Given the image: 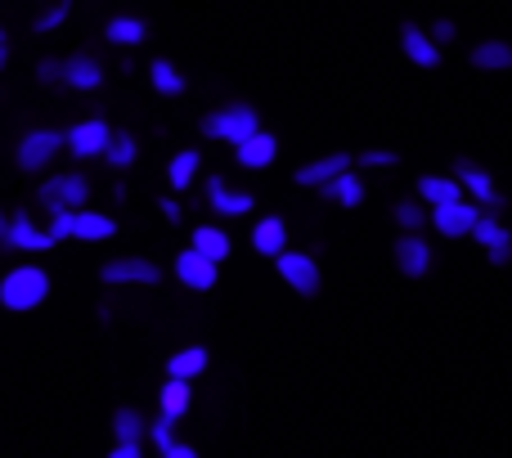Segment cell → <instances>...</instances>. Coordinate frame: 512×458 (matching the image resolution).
<instances>
[{"mask_svg":"<svg viewBox=\"0 0 512 458\" xmlns=\"http://www.w3.org/2000/svg\"><path fill=\"white\" fill-rule=\"evenodd\" d=\"M41 5H50V0H41Z\"/></svg>","mask_w":512,"mask_h":458,"instance_id":"42","label":"cell"},{"mask_svg":"<svg viewBox=\"0 0 512 458\" xmlns=\"http://www.w3.org/2000/svg\"><path fill=\"white\" fill-rule=\"evenodd\" d=\"M149 81H153V90H158V95H180V90H185L180 68H171L167 59H153L149 63Z\"/></svg>","mask_w":512,"mask_h":458,"instance_id":"30","label":"cell"},{"mask_svg":"<svg viewBox=\"0 0 512 458\" xmlns=\"http://www.w3.org/2000/svg\"><path fill=\"white\" fill-rule=\"evenodd\" d=\"M50 297V274L41 265H14L0 279V306L5 310H36Z\"/></svg>","mask_w":512,"mask_h":458,"instance_id":"1","label":"cell"},{"mask_svg":"<svg viewBox=\"0 0 512 458\" xmlns=\"http://www.w3.org/2000/svg\"><path fill=\"white\" fill-rule=\"evenodd\" d=\"M454 32H459V27H454L450 18H436V23H432V36H436L441 45H450V41H454Z\"/></svg>","mask_w":512,"mask_h":458,"instance_id":"37","label":"cell"},{"mask_svg":"<svg viewBox=\"0 0 512 458\" xmlns=\"http://www.w3.org/2000/svg\"><path fill=\"white\" fill-rule=\"evenodd\" d=\"M274 270H279V279L288 283L292 292H301V297H315L319 292V265L310 261L306 252H288V247H283V252L274 256Z\"/></svg>","mask_w":512,"mask_h":458,"instance_id":"3","label":"cell"},{"mask_svg":"<svg viewBox=\"0 0 512 458\" xmlns=\"http://www.w3.org/2000/svg\"><path fill=\"white\" fill-rule=\"evenodd\" d=\"M5 63H9V36L0 32V68H5Z\"/></svg>","mask_w":512,"mask_h":458,"instance_id":"40","label":"cell"},{"mask_svg":"<svg viewBox=\"0 0 512 458\" xmlns=\"http://www.w3.org/2000/svg\"><path fill=\"white\" fill-rule=\"evenodd\" d=\"M36 77H41V81H63V63L45 59V63H41V68H36Z\"/></svg>","mask_w":512,"mask_h":458,"instance_id":"38","label":"cell"},{"mask_svg":"<svg viewBox=\"0 0 512 458\" xmlns=\"http://www.w3.org/2000/svg\"><path fill=\"white\" fill-rule=\"evenodd\" d=\"M117 225L113 216L104 212H77V229H72V238H86V243H104V238H113Z\"/></svg>","mask_w":512,"mask_h":458,"instance_id":"25","label":"cell"},{"mask_svg":"<svg viewBox=\"0 0 512 458\" xmlns=\"http://www.w3.org/2000/svg\"><path fill=\"white\" fill-rule=\"evenodd\" d=\"M104 41H108V45H131V50H135V45L144 41V23H140V18H131V14L108 18Z\"/></svg>","mask_w":512,"mask_h":458,"instance_id":"27","label":"cell"},{"mask_svg":"<svg viewBox=\"0 0 512 458\" xmlns=\"http://www.w3.org/2000/svg\"><path fill=\"white\" fill-rule=\"evenodd\" d=\"M360 167H396V153L391 149H369V153H360Z\"/></svg>","mask_w":512,"mask_h":458,"instance_id":"36","label":"cell"},{"mask_svg":"<svg viewBox=\"0 0 512 458\" xmlns=\"http://www.w3.org/2000/svg\"><path fill=\"white\" fill-rule=\"evenodd\" d=\"M283 243H288V225L279 221V216H265V221H256V229H252V247L261 256H279L283 252Z\"/></svg>","mask_w":512,"mask_h":458,"instance_id":"23","label":"cell"},{"mask_svg":"<svg viewBox=\"0 0 512 458\" xmlns=\"http://www.w3.org/2000/svg\"><path fill=\"white\" fill-rule=\"evenodd\" d=\"M198 373H207V351L203 346H185V351H176L167 360V378H198Z\"/></svg>","mask_w":512,"mask_h":458,"instance_id":"26","label":"cell"},{"mask_svg":"<svg viewBox=\"0 0 512 458\" xmlns=\"http://www.w3.org/2000/svg\"><path fill=\"white\" fill-rule=\"evenodd\" d=\"M108 140H113V131H108V122H99V117H86V122H77L68 131L72 158H104Z\"/></svg>","mask_w":512,"mask_h":458,"instance_id":"12","label":"cell"},{"mask_svg":"<svg viewBox=\"0 0 512 458\" xmlns=\"http://www.w3.org/2000/svg\"><path fill=\"white\" fill-rule=\"evenodd\" d=\"M400 50L414 68H441V41L432 32H423L418 23H405L400 27Z\"/></svg>","mask_w":512,"mask_h":458,"instance_id":"9","label":"cell"},{"mask_svg":"<svg viewBox=\"0 0 512 458\" xmlns=\"http://www.w3.org/2000/svg\"><path fill=\"white\" fill-rule=\"evenodd\" d=\"M481 221V203H468V198H459V203H441L432 207V229H441L445 238H463L472 234Z\"/></svg>","mask_w":512,"mask_h":458,"instance_id":"6","label":"cell"},{"mask_svg":"<svg viewBox=\"0 0 512 458\" xmlns=\"http://www.w3.org/2000/svg\"><path fill=\"white\" fill-rule=\"evenodd\" d=\"M5 234H9V216L0 212V243H5Z\"/></svg>","mask_w":512,"mask_h":458,"instance_id":"41","label":"cell"},{"mask_svg":"<svg viewBox=\"0 0 512 458\" xmlns=\"http://www.w3.org/2000/svg\"><path fill=\"white\" fill-rule=\"evenodd\" d=\"M418 198H423L427 207H441V203L468 198V189H463L459 176H418Z\"/></svg>","mask_w":512,"mask_h":458,"instance_id":"20","label":"cell"},{"mask_svg":"<svg viewBox=\"0 0 512 458\" xmlns=\"http://www.w3.org/2000/svg\"><path fill=\"white\" fill-rule=\"evenodd\" d=\"M256 131H261V117H256L252 104H225L203 117V135L207 140H221V144H243Z\"/></svg>","mask_w":512,"mask_h":458,"instance_id":"2","label":"cell"},{"mask_svg":"<svg viewBox=\"0 0 512 458\" xmlns=\"http://www.w3.org/2000/svg\"><path fill=\"white\" fill-rule=\"evenodd\" d=\"M221 261H212V256H203L194 243L185 247V252L176 256V279L185 283V288H194V292H212L216 288V279H221V270H216Z\"/></svg>","mask_w":512,"mask_h":458,"instance_id":"5","label":"cell"},{"mask_svg":"<svg viewBox=\"0 0 512 458\" xmlns=\"http://www.w3.org/2000/svg\"><path fill=\"white\" fill-rule=\"evenodd\" d=\"M158 279H162V270L153 261H144V256H122V261L99 265V283H108V288H126V283L149 288V283H158Z\"/></svg>","mask_w":512,"mask_h":458,"instance_id":"4","label":"cell"},{"mask_svg":"<svg viewBox=\"0 0 512 458\" xmlns=\"http://www.w3.org/2000/svg\"><path fill=\"white\" fill-rule=\"evenodd\" d=\"M396 265H400V274L405 279H423L427 270H432V247L423 243V234H414V229H405V234L396 238Z\"/></svg>","mask_w":512,"mask_h":458,"instance_id":"10","label":"cell"},{"mask_svg":"<svg viewBox=\"0 0 512 458\" xmlns=\"http://www.w3.org/2000/svg\"><path fill=\"white\" fill-rule=\"evenodd\" d=\"M468 63L477 72H508L512 68V45L508 41H481V45H472Z\"/></svg>","mask_w":512,"mask_h":458,"instance_id":"22","label":"cell"},{"mask_svg":"<svg viewBox=\"0 0 512 458\" xmlns=\"http://www.w3.org/2000/svg\"><path fill=\"white\" fill-rule=\"evenodd\" d=\"M194 247L203 256H212V261H225V256H230V234H225L221 225H198L194 229Z\"/></svg>","mask_w":512,"mask_h":458,"instance_id":"29","label":"cell"},{"mask_svg":"<svg viewBox=\"0 0 512 458\" xmlns=\"http://www.w3.org/2000/svg\"><path fill=\"white\" fill-rule=\"evenodd\" d=\"M472 238L486 247L490 265H508L512 261V229L499 225L495 212H481V221H477V229H472Z\"/></svg>","mask_w":512,"mask_h":458,"instance_id":"13","label":"cell"},{"mask_svg":"<svg viewBox=\"0 0 512 458\" xmlns=\"http://www.w3.org/2000/svg\"><path fill=\"white\" fill-rule=\"evenodd\" d=\"M207 203H212L216 216H248L252 212V194L230 189L221 176H207Z\"/></svg>","mask_w":512,"mask_h":458,"instance_id":"17","label":"cell"},{"mask_svg":"<svg viewBox=\"0 0 512 458\" xmlns=\"http://www.w3.org/2000/svg\"><path fill=\"white\" fill-rule=\"evenodd\" d=\"M274 153H279V144H274L270 131H256L243 144H234V158H239V167H248V171H265L274 162Z\"/></svg>","mask_w":512,"mask_h":458,"instance_id":"18","label":"cell"},{"mask_svg":"<svg viewBox=\"0 0 512 458\" xmlns=\"http://www.w3.org/2000/svg\"><path fill=\"white\" fill-rule=\"evenodd\" d=\"M68 14H72V5H68V0H50V9H45V14L41 18H36V32H54V27H63V23H68Z\"/></svg>","mask_w":512,"mask_h":458,"instance_id":"33","label":"cell"},{"mask_svg":"<svg viewBox=\"0 0 512 458\" xmlns=\"http://www.w3.org/2000/svg\"><path fill=\"white\" fill-rule=\"evenodd\" d=\"M5 243L14 247V252H50L59 238L50 234V229H36L32 221H27V212H18L14 221H9V234H5Z\"/></svg>","mask_w":512,"mask_h":458,"instance_id":"15","label":"cell"},{"mask_svg":"<svg viewBox=\"0 0 512 458\" xmlns=\"http://www.w3.org/2000/svg\"><path fill=\"white\" fill-rule=\"evenodd\" d=\"M104 158L113 162V167H131V162H135V140H131L126 131H113V140H108Z\"/></svg>","mask_w":512,"mask_h":458,"instance_id":"32","label":"cell"},{"mask_svg":"<svg viewBox=\"0 0 512 458\" xmlns=\"http://www.w3.org/2000/svg\"><path fill=\"white\" fill-rule=\"evenodd\" d=\"M149 441L158 445V454H162V458H194V445H180L176 436H171V418H167V414H162L158 423L149 427Z\"/></svg>","mask_w":512,"mask_h":458,"instance_id":"28","label":"cell"},{"mask_svg":"<svg viewBox=\"0 0 512 458\" xmlns=\"http://www.w3.org/2000/svg\"><path fill=\"white\" fill-rule=\"evenodd\" d=\"M342 171H351V153H328V158H315V162H306V167H297L292 180H297L301 189H319L333 176H342Z\"/></svg>","mask_w":512,"mask_h":458,"instance_id":"16","label":"cell"},{"mask_svg":"<svg viewBox=\"0 0 512 458\" xmlns=\"http://www.w3.org/2000/svg\"><path fill=\"white\" fill-rule=\"evenodd\" d=\"M423 221H427V212H423V198H405V203H396V225L400 229H423Z\"/></svg>","mask_w":512,"mask_h":458,"instance_id":"34","label":"cell"},{"mask_svg":"<svg viewBox=\"0 0 512 458\" xmlns=\"http://www.w3.org/2000/svg\"><path fill=\"white\" fill-rule=\"evenodd\" d=\"M454 176L463 180V189H468V194L477 198L481 207H490V212H499V207H504V194L495 189L490 171H486V167H477L472 158H459V162H454Z\"/></svg>","mask_w":512,"mask_h":458,"instance_id":"8","label":"cell"},{"mask_svg":"<svg viewBox=\"0 0 512 458\" xmlns=\"http://www.w3.org/2000/svg\"><path fill=\"white\" fill-rule=\"evenodd\" d=\"M189 400H194V396H189V378H167V382H162L158 409H162V414L171 418V423H176V418H180V414H185V409H189Z\"/></svg>","mask_w":512,"mask_h":458,"instance_id":"24","label":"cell"},{"mask_svg":"<svg viewBox=\"0 0 512 458\" xmlns=\"http://www.w3.org/2000/svg\"><path fill=\"white\" fill-rule=\"evenodd\" d=\"M158 212L167 216V221H180V203H171V198H162V203H158Z\"/></svg>","mask_w":512,"mask_h":458,"instance_id":"39","label":"cell"},{"mask_svg":"<svg viewBox=\"0 0 512 458\" xmlns=\"http://www.w3.org/2000/svg\"><path fill=\"white\" fill-rule=\"evenodd\" d=\"M319 198H328V203H337V207H360L364 180L355 176V171H342V176H333L328 185H319Z\"/></svg>","mask_w":512,"mask_h":458,"instance_id":"21","label":"cell"},{"mask_svg":"<svg viewBox=\"0 0 512 458\" xmlns=\"http://www.w3.org/2000/svg\"><path fill=\"white\" fill-rule=\"evenodd\" d=\"M86 194H90V185H86V176L81 171H68V176H50L41 185V203L50 207H81L86 203Z\"/></svg>","mask_w":512,"mask_h":458,"instance_id":"11","label":"cell"},{"mask_svg":"<svg viewBox=\"0 0 512 458\" xmlns=\"http://www.w3.org/2000/svg\"><path fill=\"white\" fill-rule=\"evenodd\" d=\"M113 458H140V441L149 436V427H144V418L135 414V409H117L113 414Z\"/></svg>","mask_w":512,"mask_h":458,"instance_id":"14","label":"cell"},{"mask_svg":"<svg viewBox=\"0 0 512 458\" xmlns=\"http://www.w3.org/2000/svg\"><path fill=\"white\" fill-rule=\"evenodd\" d=\"M63 144H68V135H59V131H27L23 140H18V167H23V171H41L45 162L63 149Z\"/></svg>","mask_w":512,"mask_h":458,"instance_id":"7","label":"cell"},{"mask_svg":"<svg viewBox=\"0 0 512 458\" xmlns=\"http://www.w3.org/2000/svg\"><path fill=\"white\" fill-rule=\"evenodd\" d=\"M167 176H171V189H189V185H194V176H198V153L194 149L176 153V158H171V167H167Z\"/></svg>","mask_w":512,"mask_h":458,"instance_id":"31","label":"cell"},{"mask_svg":"<svg viewBox=\"0 0 512 458\" xmlns=\"http://www.w3.org/2000/svg\"><path fill=\"white\" fill-rule=\"evenodd\" d=\"M63 81L77 90H99L104 86V68H99L95 54L81 50V54H72V59H63Z\"/></svg>","mask_w":512,"mask_h":458,"instance_id":"19","label":"cell"},{"mask_svg":"<svg viewBox=\"0 0 512 458\" xmlns=\"http://www.w3.org/2000/svg\"><path fill=\"white\" fill-rule=\"evenodd\" d=\"M72 229H77V207H54L50 212V234L63 243V238H72Z\"/></svg>","mask_w":512,"mask_h":458,"instance_id":"35","label":"cell"}]
</instances>
